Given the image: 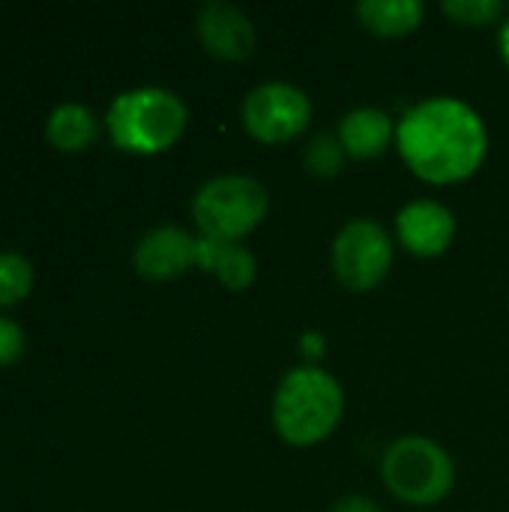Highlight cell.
I'll return each mask as SVG.
<instances>
[{
  "mask_svg": "<svg viewBox=\"0 0 509 512\" xmlns=\"http://www.w3.org/2000/svg\"><path fill=\"white\" fill-rule=\"evenodd\" d=\"M396 150L405 168L429 186L471 180L489 156L483 114L459 96H426L396 120Z\"/></svg>",
  "mask_w": 509,
  "mask_h": 512,
  "instance_id": "cell-1",
  "label": "cell"
},
{
  "mask_svg": "<svg viewBox=\"0 0 509 512\" xmlns=\"http://www.w3.org/2000/svg\"><path fill=\"white\" fill-rule=\"evenodd\" d=\"M345 417V387L324 366H294L282 375L270 420L276 435L297 450L324 444Z\"/></svg>",
  "mask_w": 509,
  "mask_h": 512,
  "instance_id": "cell-2",
  "label": "cell"
},
{
  "mask_svg": "<svg viewBox=\"0 0 509 512\" xmlns=\"http://www.w3.org/2000/svg\"><path fill=\"white\" fill-rule=\"evenodd\" d=\"M105 123L114 147L135 156H156L183 138L189 126V108L174 90L135 87L111 102Z\"/></svg>",
  "mask_w": 509,
  "mask_h": 512,
  "instance_id": "cell-3",
  "label": "cell"
},
{
  "mask_svg": "<svg viewBox=\"0 0 509 512\" xmlns=\"http://www.w3.org/2000/svg\"><path fill=\"white\" fill-rule=\"evenodd\" d=\"M270 216V192L252 174H216L192 195V222L198 237L243 243Z\"/></svg>",
  "mask_w": 509,
  "mask_h": 512,
  "instance_id": "cell-4",
  "label": "cell"
},
{
  "mask_svg": "<svg viewBox=\"0 0 509 512\" xmlns=\"http://www.w3.org/2000/svg\"><path fill=\"white\" fill-rule=\"evenodd\" d=\"M381 480L399 504L429 510L450 498L456 486V462L435 438L402 435L381 456Z\"/></svg>",
  "mask_w": 509,
  "mask_h": 512,
  "instance_id": "cell-5",
  "label": "cell"
},
{
  "mask_svg": "<svg viewBox=\"0 0 509 512\" xmlns=\"http://www.w3.org/2000/svg\"><path fill=\"white\" fill-rule=\"evenodd\" d=\"M393 258L396 237L372 216L345 222L330 243V270L351 294H369L381 288L393 270Z\"/></svg>",
  "mask_w": 509,
  "mask_h": 512,
  "instance_id": "cell-6",
  "label": "cell"
},
{
  "mask_svg": "<svg viewBox=\"0 0 509 512\" xmlns=\"http://www.w3.org/2000/svg\"><path fill=\"white\" fill-rule=\"evenodd\" d=\"M312 99L300 84L291 81H261L240 105V123L258 144L282 147L303 138L312 126Z\"/></svg>",
  "mask_w": 509,
  "mask_h": 512,
  "instance_id": "cell-7",
  "label": "cell"
},
{
  "mask_svg": "<svg viewBox=\"0 0 509 512\" xmlns=\"http://www.w3.org/2000/svg\"><path fill=\"white\" fill-rule=\"evenodd\" d=\"M459 222L444 201L414 198L393 219L396 243L414 258H441L456 240Z\"/></svg>",
  "mask_w": 509,
  "mask_h": 512,
  "instance_id": "cell-8",
  "label": "cell"
},
{
  "mask_svg": "<svg viewBox=\"0 0 509 512\" xmlns=\"http://www.w3.org/2000/svg\"><path fill=\"white\" fill-rule=\"evenodd\" d=\"M195 36L210 57L228 60V63L249 60L258 48V30H255V21L249 18V12H243L240 6L225 3V0L204 3L198 9Z\"/></svg>",
  "mask_w": 509,
  "mask_h": 512,
  "instance_id": "cell-9",
  "label": "cell"
},
{
  "mask_svg": "<svg viewBox=\"0 0 509 512\" xmlns=\"http://www.w3.org/2000/svg\"><path fill=\"white\" fill-rule=\"evenodd\" d=\"M195 243L198 234H189L180 225H159L138 240L132 264L138 276L150 282H171L195 267Z\"/></svg>",
  "mask_w": 509,
  "mask_h": 512,
  "instance_id": "cell-10",
  "label": "cell"
},
{
  "mask_svg": "<svg viewBox=\"0 0 509 512\" xmlns=\"http://www.w3.org/2000/svg\"><path fill=\"white\" fill-rule=\"evenodd\" d=\"M336 135L348 159L372 162L396 147V117L378 105H357L339 117Z\"/></svg>",
  "mask_w": 509,
  "mask_h": 512,
  "instance_id": "cell-11",
  "label": "cell"
},
{
  "mask_svg": "<svg viewBox=\"0 0 509 512\" xmlns=\"http://www.w3.org/2000/svg\"><path fill=\"white\" fill-rule=\"evenodd\" d=\"M195 267L210 273L231 294L249 291L258 279V261L246 243H225L198 237L195 243Z\"/></svg>",
  "mask_w": 509,
  "mask_h": 512,
  "instance_id": "cell-12",
  "label": "cell"
},
{
  "mask_svg": "<svg viewBox=\"0 0 509 512\" xmlns=\"http://www.w3.org/2000/svg\"><path fill=\"white\" fill-rule=\"evenodd\" d=\"M357 24L381 39H402L423 27L426 6L423 0H360L354 6Z\"/></svg>",
  "mask_w": 509,
  "mask_h": 512,
  "instance_id": "cell-13",
  "label": "cell"
},
{
  "mask_svg": "<svg viewBox=\"0 0 509 512\" xmlns=\"http://www.w3.org/2000/svg\"><path fill=\"white\" fill-rule=\"evenodd\" d=\"M48 141L63 150V153H75L90 147L99 138V123L93 117L90 108L84 105H57L48 117Z\"/></svg>",
  "mask_w": 509,
  "mask_h": 512,
  "instance_id": "cell-14",
  "label": "cell"
},
{
  "mask_svg": "<svg viewBox=\"0 0 509 512\" xmlns=\"http://www.w3.org/2000/svg\"><path fill=\"white\" fill-rule=\"evenodd\" d=\"M345 162H348V153H345L336 129L333 132H315L303 147V168L318 180L339 177L345 171Z\"/></svg>",
  "mask_w": 509,
  "mask_h": 512,
  "instance_id": "cell-15",
  "label": "cell"
},
{
  "mask_svg": "<svg viewBox=\"0 0 509 512\" xmlns=\"http://www.w3.org/2000/svg\"><path fill=\"white\" fill-rule=\"evenodd\" d=\"M441 12L462 27H501V21L509 15L507 3L501 0H444Z\"/></svg>",
  "mask_w": 509,
  "mask_h": 512,
  "instance_id": "cell-16",
  "label": "cell"
},
{
  "mask_svg": "<svg viewBox=\"0 0 509 512\" xmlns=\"http://www.w3.org/2000/svg\"><path fill=\"white\" fill-rule=\"evenodd\" d=\"M33 288V267L24 255L0 252V306L21 303Z\"/></svg>",
  "mask_w": 509,
  "mask_h": 512,
  "instance_id": "cell-17",
  "label": "cell"
},
{
  "mask_svg": "<svg viewBox=\"0 0 509 512\" xmlns=\"http://www.w3.org/2000/svg\"><path fill=\"white\" fill-rule=\"evenodd\" d=\"M21 354H24V330L0 315V366L18 363Z\"/></svg>",
  "mask_w": 509,
  "mask_h": 512,
  "instance_id": "cell-18",
  "label": "cell"
},
{
  "mask_svg": "<svg viewBox=\"0 0 509 512\" xmlns=\"http://www.w3.org/2000/svg\"><path fill=\"white\" fill-rule=\"evenodd\" d=\"M297 354L306 366H318L327 354V336L321 330H303L297 336Z\"/></svg>",
  "mask_w": 509,
  "mask_h": 512,
  "instance_id": "cell-19",
  "label": "cell"
},
{
  "mask_svg": "<svg viewBox=\"0 0 509 512\" xmlns=\"http://www.w3.org/2000/svg\"><path fill=\"white\" fill-rule=\"evenodd\" d=\"M330 512H387L381 507V501H375L372 495H360V492H354V495H342L339 501H333V507Z\"/></svg>",
  "mask_w": 509,
  "mask_h": 512,
  "instance_id": "cell-20",
  "label": "cell"
},
{
  "mask_svg": "<svg viewBox=\"0 0 509 512\" xmlns=\"http://www.w3.org/2000/svg\"><path fill=\"white\" fill-rule=\"evenodd\" d=\"M498 54H501V60L507 63L509 69V15L501 21V27H498Z\"/></svg>",
  "mask_w": 509,
  "mask_h": 512,
  "instance_id": "cell-21",
  "label": "cell"
}]
</instances>
